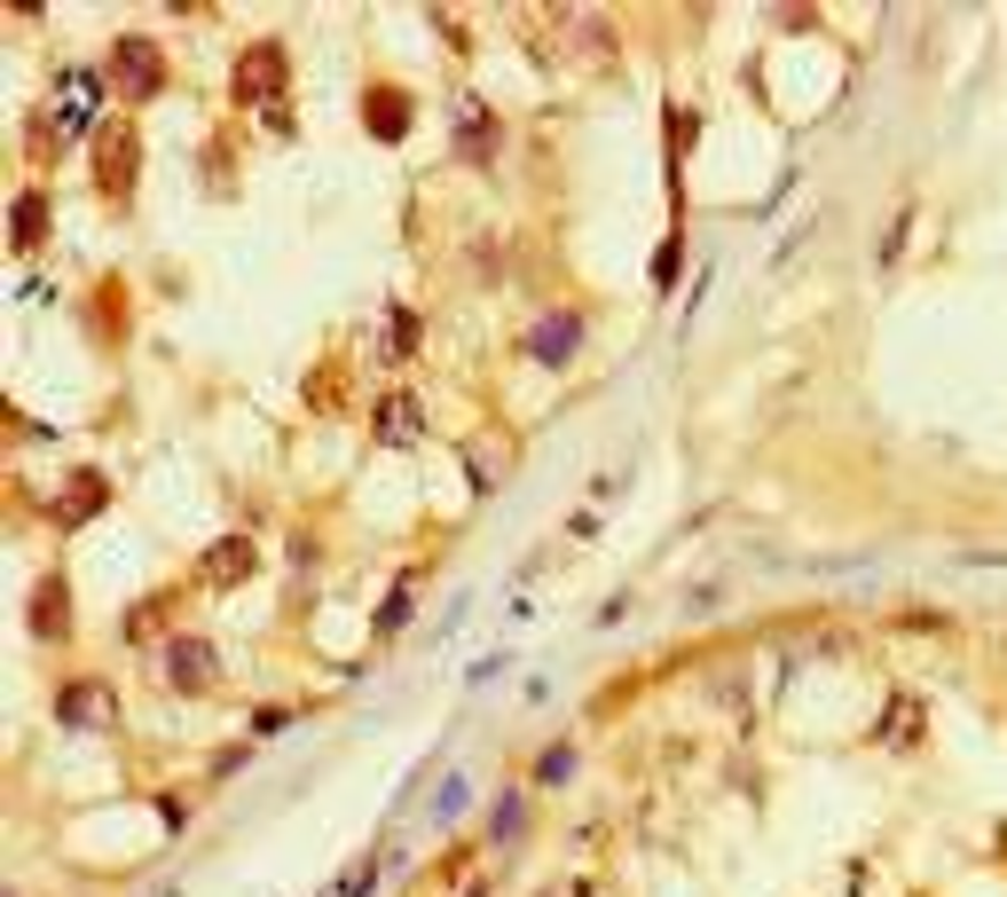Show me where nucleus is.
Segmentation results:
<instances>
[{"label": "nucleus", "instance_id": "1", "mask_svg": "<svg viewBox=\"0 0 1007 897\" xmlns=\"http://www.w3.org/2000/svg\"><path fill=\"white\" fill-rule=\"evenodd\" d=\"M260 568V551H252V536H228V544H213L206 559H197V583H213V590H228L237 575H252Z\"/></svg>", "mask_w": 1007, "mask_h": 897}, {"label": "nucleus", "instance_id": "2", "mask_svg": "<svg viewBox=\"0 0 1007 897\" xmlns=\"http://www.w3.org/2000/svg\"><path fill=\"white\" fill-rule=\"evenodd\" d=\"M119 79H126L134 95H150V87H158V48H150V40H119Z\"/></svg>", "mask_w": 1007, "mask_h": 897}, {"label": "nucleus", "instance_id": "3", "mask_svg": "<svg viewBox=\"0 0 1007 897\" xmlns=\"http://www.w3.org/2000/svg\"><path fill=\"white\" fill-rule=\"evenodd\" d=\"M575 347H583V323L575 315H551L544 331H535V354H544V362H567Z\"/></svg>", "mask_w": 1007, "mask_h": 897}, {"label": "nucleus", "instance_id": "4", "mask_svg": "<svg viewBox=\"0 0 1007 897\" xmlns=\"http://www.w3.org/2000/svg\"><path fill=\"white\" fill-rule=\"evenodd\" d=\"M174 685H213V653H206V638H174Z\"/></svg>", "mask_w": 1007, "mask_h": 897}, {"label": "nucleus", "instance_id": "5", "mask_svg": "<svg viewBox=\"0 0 1007 897\" xmlns=\"http://www.w3.org/2000/svg\"><path fill=\"white\" fill-rule=\"evenodd\" d=\"M55 622H72V607H63V583H48L40 607H32V630H40V638H55Z\"/></svg>", "mask_w": 1007, "mask_h": 897}, {"label": "nucleus", "instance_id": "6", "mask_svg": "<svg viewBox=\"0 0 1007 897\" xmlns=\"http://www.w3.org/2000/svg\"><path fill=\"white\" fill-rule=\"evenodd\" d=\"M371 882H378V850H362L355 867L339 874V889H331V897H362V889H371Z\"/></svg>", "mask_w": 1007, "mask_h": 897}, {"label": "nucleus", "instance_id": "7", "mask_svg": "<svg viewBox=\"0 0 1007 897\" xmlns=\"http://www.w3.org/2000/svg\"><path fill=\"white\" fill-rule=\"evenodd\" d=\"M567 772H575V748H544V763H535V780H544V787H559Z\"/></svg>", "mask_w": 1007, "mask_h": 897}, {"label": "nucleus", "instance_id": "8", "mask_svg": "<svg viewBox=\"0 0 1007 897\" xmlns=\"http://www.w3.org/2000/svg\"><path fill=\"white\" fill-rule=\"evenodd\" d=\"M87 717H103V685H79L72 693V724H87Z\"/></svg>", "mask_w": 1007, "mask_h": 897}, {"label": "nucleus", "instance_id": "9", "mask_svg": "<svg viewBox=\"0 0 1007 897\" xmlns=\"http://www.w3.org/2000/svg\"><path fill=\"white\" fill-rule=\"evenodd\" d=\"M457 811H464V780H449V787H442V795H433V819H442V826H449V819H457Z\"/></svg>", "mask_w": 1007, "mask_h": 897}, {"label": "nucleus", "instance_id": "10", "mask_svg": "<svg viewBox=\"0 0 1007 897\" xmlns=\"http://www.w3.org/2000/svg\"><path fill=\"white\" fill-rule=\"evenodd\" d=\"M40 237V197H24V213H16V245Z\"/></svg>", "mask_w": 1007, "mask_h": 897}, {"label": "nucleus", "instance_id": "11", "mask_svg": "<svg viewBox=\"0 0 1007 897\" xmlns=\"http://www.w3.org/2000/svg\"><path fill=\"white\" fill-rule=\"evenodd\" d=\"M512 826H520V795H503L496 803V843H512Z\"/></svg>", "mask_w": 1007, "mask_h": 897}, {"label": "nucleus", "instance_id": "12", "mask_svg": "<svg viewBox=\"0 0 1007 897\" xmlns=\"http://www.w3.org/2000/svg\"><path fill=\"white\" fill-rule=\"evenodd\" d=\"M158 897H174V889H158Z\"/></svg>", "mask_w": 1007, "mask_h": 897}]
</instances>
